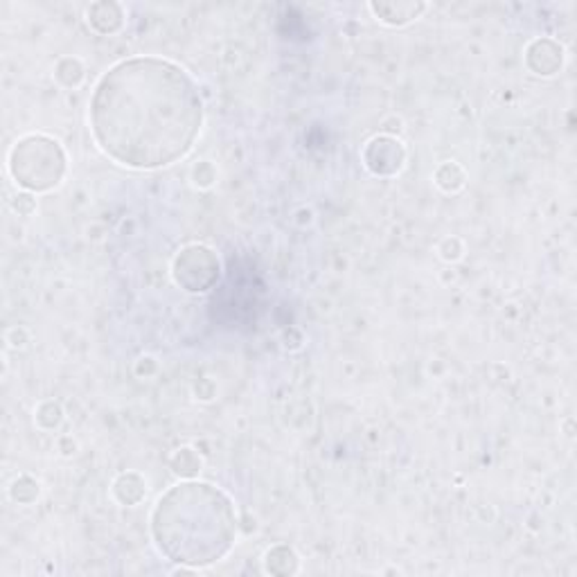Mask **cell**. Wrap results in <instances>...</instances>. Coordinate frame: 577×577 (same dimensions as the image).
I'll return each mask as SVG.
<instances>
[{
	"label": "cell",
	"instance_id": "obj_1",
	"mask_svg": "<svg viewBox=\"0 0 577 577\" xmlns=\"http://www.w3.org/2000/svg\"><path fill=\"white\" fill-rule=\"evenodd\" d=\"M203 125L199 86L161 57H131L101 75L90 99L97 147L131 170H159L194 147Z\"/></svg>",
	"mask_w": 577,
	"mask_h": 577
},
{
	"label": "cell",
	"instance_id": "obj_2",
	"mask_svg": "<svg viewBox=\"0 0 577 577\" xmlns=\"http://www.w3.org/2000/svg\"><path fill=\"white\" fill-rule=\"evenodd\" d=\"M156 546L172 562L205 566L220 562L237 539L231 496L210 483H181L165 492L151 514Z\"/></svg>",
	"mask_w": 577,
	"mask_h": 577
},
{
	"label": "cell",
	"instance_id": "obj_3",
	"mask_svg": "<svg viewBox=\"0 0 577 577\" xmlns=\"http://www.w3.org/2000/svg\"><path fill=\"white\" fill-rule=\"evenodd\" d=\"M10 172L30 192L57 188L66 174V153L57 140L47 136H25L10 151Z\"/></svg>",
	"mask_w": 577,
	"mask_h": 577
},
{
	"label": "cell",
	"instance_id": "obj_4",
	"mask_svg": "<svg viewBox=\"0 0 577 577\" xmlns=\"http://www.w3.org/2000/svg\"><path fill=\"white\" fill-rule=\"evenodd\" d=\"M174 278L185 291H207L220 278V259L205 246H188L174 259Z\"/></svg>",
	"mask_w": 577,
	"mask_h": 577
},
{
	"label": "cell",
	"instance_id": "obj_5",
	"mask_svg": "<svg viewBox=\"0 0 577 577\" xmlns=\"http://www.w3.org/2000/svg\"><path fill=\"white\" fill-rule=\"evenodd\" d=\"M363 161L377 177H393L404 168L406 151L399 140L391 136H377L363 149Z\"/></svg>",
	"mask_w": 577,
	"mask_h": 577
},
{
	"label": "cell",
	"instance_id": "obj_6",
	"mask_svg": "<svg viewBox=\"0 0 577 577\" xmlns=\"http://www.w3.org/2000/svg\"><path fill=\"white\" fill-rule=\"evenodd\" d=\"M537 57H539V64H535L531 71L535 75L551 77L564 66V47L559 43H555L553 39H537L528 45L526 60H537Z\"/></svg>",
	"mask_w": 577,
	"mask_h": 577
},
{
	"label": "cell",
	"instance_id": "obj_7",
	"mask_svg": "<svg viewBox=\"0 0 577 577\" xmlns=\"http://www.w3.org/2000/svg\"><path fill=\"white\" fill-rule=\"evenodd\" d=\"M88 25L99 34H114L125 23V10L118 3H95L86 12Z\"/></svg>",
	"mask_w": 577,
	"mask_h": 577
},
{
	"label": "cell",
	"instance_id": "obj_8",
	"mask_svg": "<svg viewBox=\"0 0 577 577\" xmlns=\"http://www.w3.org/2000/svg\"><path fill=\"white\" fill-rule=\"evenodd\" d=\"M371 10L382 23L406 25V23H410L413 19L423 14L427 10V6L425 3H399V6H395V3H373Z\"/></svg>",
	"mask_w": 577,
	"mask_h": 577
}]
</instances>
